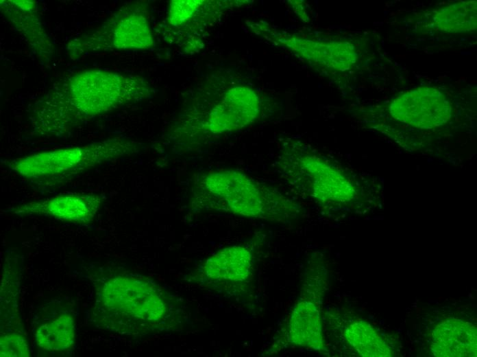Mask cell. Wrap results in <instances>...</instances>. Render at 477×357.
Wrapping results in <instances>:
<instances>
[{
    "label": "cell",
    "instance_id": "1",
    "mask_svg": "<svg viewBox=\"0 0 477 357\" xmlns=\"http://www.w3.org/2000/svg\"><path fill=\"white\" fill-rule=\"evenodd\" d=\"M76 272L92 289L84 317L93 327L141 338L171 327L177 316L175 300L149 277L97 262L81 264Z\"/></svg>",
    "mask_w": 477,
    "mask_h": 357
},
{
    "label": "cell",
    "instance_id": "2",
    "mask_svg": "<svg viewBox=\"0 0 477 357\" xmlns=\"http://www.w3.org/2000/svg\"><path fill=\"white\" fill-rule=\"evenodd\" d=\"M151 84L138 76L101 69L77 71L55 82L32 106L34 129L59 136L95 116L152 96Z\"/></svg>",
    "mask_w": 477,
    "mask_h": 357
},
{
    "label": "cell",
    "instance_id": "3",
    "mask_svg": "<svg viewBox=\"0 0 477 357\" xmlns=\"http://www.w3.org/2000/svg\"><path fill=\"white\" fill-rule=\"evenodd\" d=\"M273 168L297 194L325 207L352 205L367 189L350 170L296 139L283 141Z\"/></svg>",
    "mask_w": 477,
    "mask_h": 357
},
{
    "label": "cell",
    "instance_id": "4",
    "mask_svg": "<svg viewBox=\"0 0 477 357\" xmlns=\"http://www.w3.org/2000/svg\"><path fill=\"white\" fill-rule=\"evenodd\" d=\"M204 187L214 209L236 215L284 222L297 218L299 204L280 188L234 170L209 173Z\"/></svg>",
    "mask_w": 477,
    "mask_h": 357
},
{
    "label": "cell",
    "instance_id": "5",
    "mask_svg": "<svg viewBox=\"0 0 477 357\" xmlns=\"http://www.w3.org/2000/svg\"><path fill=\"white\" fill-rule=\"evenodd\" d=\"M136 148L134 141L117 137L34 153L10 161L9 167L35 184L56 186L91 168L132 153Z\"/></svg>",
    "mask_w": 477,
    "mask_h": 357
},
{
    "label": "cell",
    "instance_id": "6",
    "mask_svg": "<svg viewBox=\"0 0 477 357\" xmlns=\"http://www.w3.org/2000/svg\"><path fill=\"white\" fill-rule=\"evenodd\" d=\"M154 44L145 6L135 2L122 6L100 27L70 41L66 50L77 58L95 51L146 49Z\"/></svg>",
    "mask_w": 477,
    "mask_h": 357
},
{
    "label": "cell",
    "instance_id": "7",
    "mask_svg": "<svg viewBox=\"0 0 477 357\" xmlns=\"http://www.w3.org/2000/svg\"><path fill=\"white\" fill-rule=\"evenodd\" d=\"M22 255L10 251L2 264L0 289V356L28 357L31 355L19 310L23 273Z\"/></svg>",
    "mask_w": 477,
    "mask_h": 357
},
{
    "label": "cell",
    "instance_id": "8",
    "mask_svg": "<svg viewBox=\"0 0 477 357\" xmlns=\"http://www.w3.org/2000/svg\"><path fill=\"white\" fill-rule=\"evenodd\" d=\"M77 308L73 299L56 297L38 305L32 316L33 345L40 352L58 356L73 350Z\"/></svg>",
    "mask_w": 477,
    "mask_h": 357
},
{
    "label": "cell",
    "instance_id": "9",
    "mask_svg": "<svg viewBox=\"0 0 477 357\" xmlns=\"http://www.w3.org/2000/svg\"><path fill=\"white\" fill-rule=\"evenodd\" d=\"M393 119L411 128L430 130L443 126L452 118L448 97L435 87H419L392 100L388 107Z\"/></svg>",
    "mask_w": 477,
    "mask_h": 357
},
{
    "label": "cell",
    "instance_id": "10",
    "mask_svg": "<svg viewBox=\"0 0 477 357\" xmlns=\"http://www.w3.org/2000/svg\"><path fill=\"white\" fill-rule=\"evenodd\" d=\"M260 111V101L255 91L245 86H234L215 101L204 117L201 130L211 135L238 130L254 123Z\"/></svg>",
    "mask_w": 477,
    "mask_h": 357
},
{
    "label": "cell",
    "instance_id": "11",
    "mask_svg": "<svg viewBox=\"0 0 477 357\" xmlns=\"http://www.w3.org/2000/svg\"><path fill=\"white\" fill-rule=\"evenodd\" d=\"M103 202L101 195L66 194L21 204L8 210L20 216H38L79 225L90 224Z\"/></svg>",
    "mask_w": 477,
    "mask_h": 357
},
{
    "label": "cell",
    "instance_id": "12",
    "mask_svg": "<svg viewBox=\"0 0 477 357\" xmlns=\"http://www.w3.org/2000/svg\"><path fill=\"white\" fill-rule=\"evenodd\" d=\"M476 326L458 319L449 318L434 329L431 351L437 357H476Z\"/></svg>",
    "mask_w": 477,
    "mask_h": 357
},
{
    "label": "cell",
    "instance_id": "13",
    "mask_svg": "<svg viewBox=\"0 0 477 357\" xmlns=\"http://www.w3.org/2000/svg\"><path fill=\"white\" fill-rule=\"evenodd\" d=\"M1 9L16 29L42 56L53 52V46L37 13L36 4L30 1H1Z\"/></svg>",
    "mask_w": 477,
    "mask_h": 357
},
{
    "label": "cell",
    "instance_id": "14",
    "mask_svg": "<svg viewBox=\"0 0 477 357\" xmlns=\"http://www.w3.org/2000/svg\"><path fill=\"white\" fill-rule=\"evenodd\" d=\"M252 263V254L247 247L231 246L211 255L203 265V273L213 281H243L250 273Z\"/></svg>",
    "mask_w": 477,
    "mask_h": 357
},
{
    "label": "cell",
    "instance_id": "15",
    "mask_svg": "<svg viewBox=\"0 0 477 357\" xmlns=\"http://www.w3.org/2000/svg\"><path fill=\"white\" fill-rule=\"evenodd\" d=\"M288 338L301 347L324 349L320 315L313 303L303 300L295 305L288 324Z\"/></svg>",
    "mask_w": 477,
    "mask_h": 357
},
{
    "label": "cell",
    "instance_id": "16",
    "mask_svg": "<svg viewBox=\"0 0 477 357\" xmlns=\"http://www.w3.org/2000/svg\"><path fill=\"white\" fill-rule=\"evenodd\" d=\"M477 3L476 1H458L433 12L434 27L444 33L464 34L476 29Z\"/></svg>",
    "mask_w": 477,
    "mask_h": 357
},
{
    "label": "cell",
    "instance_id": "17",
    "mask_svg": "<svg viewBox=\"0 0 477 357\" xmlns=\"http://www.w3.org/2000/svg\"><path fill=\"white\" fill-rule=\"evenodd\" d=\"M345 337L348 343L365 357H390L391 348L371 324L358 319L345 327Z\"/></svg>",
    "mask_w": 477,
    "mask_h": 357
},
{
    "label": "cell",
    "instance_id": "18",
    "mask_svg": "<svg viewBox=\"0 0 477 357\" xmlns=\"http://www.w3.org/2000/svg\"><path fill=\"white\" fill-rule=\"evenodd\" d=\"M204 2L201 0L171 1L167 12L168 23L174 27L184 25L196 14Z\"/></svg>",
    "mask_w": 477,
    "mask_h": 357
}]
</instances>
